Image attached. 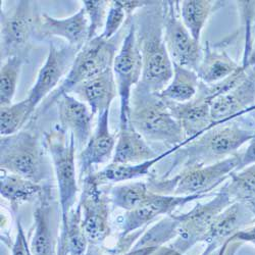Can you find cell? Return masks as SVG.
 <instances>
[{
    "mask_svg": "<svg viewBox=\"0 0 255 255\" xmlns=\"http://www.w3.org/2000/svg\"><path fill=\"white\" fill-rule=\"evenodd\" d=\"M241 162V154H235L219 162L181 172L173 179L152 180L149 188L153 192H164L165 195L173 193L175 196L209 195L225 180L237 172Z\"/></svg>",
    "mask_w": 255,
    "mask_h": 255,
    "instance_id": "52a82bcc",
    "label": "cell"
},
{
    "mask_svg": "<svg viewBox=\"0 0 255 255\" xmlns=\"http://www.w3.org/2000/svg\"><path fill=\"white\" fill-rule=\"evenodd\" d=\"M50 37L62 38L67 41L68 45L82 49L89 38V22L83 6L76 13L63 18L52 17L45 12L40 13L35 38L44 40Z\"/></svg>",
    "mask_w": 255,
    "mask_h": 255,
    "instance_id": "9a60e30c",
    "label": "cell"
},
{
    "mask_svg": "<svg viewBox=\"0 0 255 255\" xmlns=\"http://www.w3.org/2000/svg\"><path fill=\"white\" fill-rule=\"evenodd\" d=\"M229 243H230V242L227 240L221 247H219V248H217L216 250L210 252L208 255H224L225 250H226V248H227V245H228Z\"/></svg>",
    "mask_w": 255,
    "mask_h": 255,
    "instance_id": "f35d334b",
    "label": "cell"
},
{
    "mask_svg": "<svg viewBox=\"0 0 255 255\" xmlns=\"http://www.w3.org/2000/svg\"><path fill=\"white\" fill-rule=\"evenodd\" d=\"M25 59L22 56H11L3 61L0 71V108L12 104Z\"/></svg>",
    "mask_w": 255,
    "mask_h": 255,
    "instance_id": "d6a6232c",
    "label": "cell"
},
{
    "mask_svg": "<svg viewBox=\"0 0 255 255\" xmlns=\"http://www.w3.org/2000/svg\"><path fill=\"white\" fill-rule=\"evenodd\" d=\"M113 72L120 97V127L130 124V102L133 89L141 82L143 60L133 16L115 57Z\"/></svg>",
    "mask_w": 255,
    "mask_h": 255,
    "instance_id": "ba28073f",
    "label": "cell"
},
{
    "mask_svg": "<svg viewBox=\"0 0 255 255\" xmlns=\"http://www.w3.org/2000/svg\"><path fill=\"white\" fill-rule=\"evenodd\" d=\"M200 80L195 71L174 65L173 78L159 95L167 101L187 102L196 96Z\"/></svg>",
    "mask_w": 255,
    "mask_h": 255,
    "instance_id": "83f0119b",
    "label": "cell"
},
{
    "mask_svg": "<svg viewBox=\"0 0 255 255\" xmlns=\"http://www.w3.org/2000/svg\"><path fill=\"white\" fill-rule=\"evenodd\" d=\"M11 255H32L24 228L19 220L16 222V236L11 245Z\"/></svg>",
    "mask_w": 255,
    "mask_h": 255,
    "instance_id": "d590c367",
    "label": "cell"
},
{
    "mask_svg": "<svg viewBox=\"0 0 255 255\" xmlns=\"http://www.w3.org/2000/svg\"><path fill=\"white\" fill-rule=\"evenodd\" d=\"M80 50L68 44L57 46L50 43L46 60L39 70L35 84L27 96L36 112L40 103L57 89L59 83L66 79Z\"/></svg>",
    "mask_w": 255,
    "mask_h": 255,
    "instance_id": "4fadbf2b",
    "label": "cell"
},
{
    "mask_svg": "<svg viewBox=\"0 0 255 255\" xmlns=\"http://www.w3.org/2000/svg\"><path fill=\"white\" fill-rule=\"evenodd\" d=\"M44 144L49 152L57 183L61 223L66 222L77 202L79 185L76 171V140L60 125L44 134Z\"/></svg>",
    "mask_w": 255,
    "mask_h": 255,
    "instance_id": "277c9868",
    "label": "cell"
},
{
    "mask_svg": "<svg viewBox=\"0 0 255 255\" xmlns=\"http://www.w3.org/2000/svg\"><path fill=\"white\" fill-rule=\"evenodd\" d=\"M252 66H255V46L253 48V50L251 51V54L249 55L248 61H246L245 63V68H252Z\"/></svg>",
    "mask_w": 255,
    "mask_h": 255,
    "instance_id": "ab89813d",
    "label": "cell"
},
{
    "mask_svg": "<svg viewBox=\"0 0 255 255\" xmlns=\"http://www.w3.org/2000/svg\"><path fill=\"white\" fill-rule=\"evenodd\" d=\"M151 190L144 182H131L112 187L110 199L113 206L130 211L140 206L150 194Z\"/></svg>",
    "mask_w": 255,
    "mask_h": 255,
    "instance_id": "4dcf8cb0",
    "label": "cell"
},
{
    "mask_svg": "<svg viewBox=\"0 0 255 255\" xmlns=\"http://www.w3.org/2000/svg\"><path fill=\"white\" fill-rule=\"evenodd\" d=\"M86 255H95V254H94V252H93V251H91V250H90V251H88V253H87Z\"/></svg>",
    "mask_w": 255,
    "mask_h": 255,
    "instance_id": "60d3db41",
    "label": "cell"
},
{
    "mask_svg": "<svg viewBox=\"0 0 255 255\" xmlns=\"http://www.w3.org/2000/svg\"><path fill=\"white\" fill-rule=\"evenodd\" d=\"M130 124L149 144L174 148L186 142L180 124L169 112L159 93L148 90L141 83L133 89L130 102Z\"/></svg>",
    "mask_w": 255,
    "mask_h": 255,
    "instance_id": "7a4b0ae2",
    "label": "cell"
},
{
    "mask_svg": "<svg viewBox=\"0 0 255 255\" xmlns=\"http://www.w3.org/2000/svg\"><path fill=\"white\" fill-rule=\"evenodd\" d=\"M220 1H204V0H185L180 1V15L184 26L200 42L202 30L211 12L220 5Z\"/></svg>",
    "mask_w": 255,
    "mask_h": 255,
    "instance_id": "f1b7e54d",
    "label": "cell"
},
{
    "mask_svg": "<svg viewBox=\"0 0 255 255\" xmlns=\"http://www.w3.org/2000/svg\"><path fill=\"white\" fill-rule=\"evenodd\" d=\"M254 222L255 215L246 205L240 202L231 203L215 219L202 238L201 242L205 243L207 248L201 255H208Z\"/></svg>",
    "mask_w": 255,
    "mask_h": 255,
    "instance_id": "2e32d148",
    "label": "cell"
},
{
    "mask_svg": "<svg viewBox=\"0 0 255 255\" xmlns=\"http://www.w3.org/2000/svg\"><path fill=\"white\" fill-rule=\"evenodd\" d=\"M82 183V193L79 204L82 210V226L89 246L101 245L112 234L110 222V197L103 187L88 182Z\"/></svg>",
    "mask_w": 255,
    "mask_h": 255,
    "instance_id": "7c38bea8",
    "label": "cell"
},
{
    "mask_svg": "<svg viewBox=\"0 0 255 255\" xmlns=\"http://www.w3.org/2000/svg\"><path fill=\"white\" fill-rule=\"evenodd\" d=\"M133 20L143 60L140 83L148 90L160 93L174 75V65L163 37L162 1H151L133 15Z\"/></svg>",
    "mask_w": 255,
    "mask_h": 255,
    "instance_id": "6da1fadb",
    "label": "cell"
},
{
    "mask_svg": "<svg viewBox=\"0 0 255 255\" xmlns=\"http://www.w3.org/2000/svg\"><path fill=\"white\" fill-rule=\"evenodd\" d=\"M255 131L237 124L218 125L181 148L185 157L182 172L212 164L237 154L239 148L249 142Z\"/></svg>",
    "mask_w": 255,
    "mask_h": 255,
    "instance_id": "3957f363",
    "label": "cell"
},
{
    "mask_svg": "<svg viewBox=\"0 0 255 255\" xmlns=\"http://www.w3.org/2000/svg\"><path fill=\"white\" fill-rule=\"evenodd\" d=\"M225 186L233 202L243 203L255 215V164L233 173Z\"/></svg>",
    "mask_w": 255,
    "mask_h": 255,
    "instance_id": "f546056e",
    "label": "cell"
},
{
    "mask_svg": "<svg viewBox=\"0 0 255 255\" xmlns=\"http://www.w3.org/2000/svg\"><path fill=\"white\" fill-rule=\"evenodd\" d=\"M163 37L173 65L197 71L203 56V48L187 28L180 15V1H162Z\"/></svg>",
    "mask_w": 255,
    "mask_h": 255,
    "instance_id": "30bf717a",
    "label": "cell"
},
{
    "mask_svg": "<svg viewBox=\"0 0 255 255\" xmlns=\"http://www.w3.org/2000/svg\"><path fill=\"white\" fill-rule=\"evenodd\" d=\"M43 146L44 142L31 130L1 137L0 171L42 184L48 175Z\"/></svg>",
    "mask_w": 255,
    "mask_h": 255,
    "instance_id": "8992f818",
    "label": "cell"
},
{
    "mask_svg": "<svg viewBox=\"0 0 255 255\" xmlns=\"http://www.w3.org/2000/svg\"><path fill=\"white\" fill-rule=\"evenodd\" d=\"M206 196L208 195L175 196L159 194L151 191L140 206L125 212L121 222L120 239H124L137 231L143 230L147 225L162 215L171 216L177 208Z\"/></svg>",
    "mask_w": 255,
    "mask_h": 255,
    "instance_id": "5bb4252c",
    "label": "cell"
},
{
    "mask_svg": "<svg viewBox=\"0 0 255 255\" xmlns=\"http://www.w3.org/2000/svg\"><path fill=\"white\" fill-rule=\"evenodd\" d=\"M117 139L110 129V112L98 116L96 128L79 155L80 182L90 175L92 167L113 160Z\"/></svg>",
    "mask_w": 255,
    "mask_h": 255,
    "instance_id": "e0dca14e",
    "label": "cell"
},
{
    "mask_svg": "<svg viewBox=\"0 0 255 255\" xmlns=\"http://www.w3.org/2000/svg\"><path fill=\"white\" fill-rule=\"evenodd\" d=\"M228 241L229 242L247 241V242H251V243L255 244V226L252 227V228H247L243 231L238 232L233 237H231Z\"/></svg>",
    "mask_w": 255,
    "mask_h": 255,
    "instance_id": "74e56055",
    "label": "cell"
},
{
    "mask_svg": "<svg viewBox=\"0 0 255 255\" xmlns=\"http://www.w3.org/2000/svg\"><path fill=\"white\" fill-rule=\"evenodd\" d=\"M35 114L36 111L28 98L7 106H2L0 113L1 137L10 136L19 132Z\"/></svg>",
    "mask_w": 255,
    "mask_h": 255,
    "instance_id": "1f68e13d",
    "label": "cell"
},
{
    "mask_svg": "<svg viewBox=\"0 0 255 255\" xmlns=\"http://www.w3.org/2000/svg\"><path fill=\"white\" fill-rule=\"evenodd\" d=\"M57 255H69L68 253H57Z\"/></svg>",
    "mask_w": 255,
    "mask_h": 255,
    "instance_id": "b9f144b4",
    "label": "cell"
},
{
    "mask_svg": "<svg viewBox=\"0 0 255 255\" xmlns=\"http://www.w3.org/2000/svg\"><path fill=\"white\" fill-rule=\"evenodd\" d=\"M89 243L82 226V210L78 203L68 216L66 222L61 223L58 236L57 253L69 255H85Z\"/></svg>",
    "mask_w": 255,
    "mask_h": 255,
    "instance_id": "4316f807",
    "label": "cell"
},
{
    "mask_svg": "<svg viewBox=\"0 0 255 255\" xmlns=\"http://www.w3.org/2000/svg\"><path fill=\"white\" fill-rule=\"evenodd\" d=\"M233 203L226 186L206 203H198L187 214L177 216L178 228L176 241L172 249L182 255L196 243L201 242L209 227L221 212Z\"/></svg>",
    "mask_w": 255,
    "mask_h": 255,
    "instance_id": "8fae6325",
    "label": "cell"
},
{
    "mask_svg": "<svg viewBox=\"0 0 255 255\" xmlns=\"http://www.w3.org/2000/svg\"><path fill=\"white\" fill-rule=\"evenodd\" d=\"M255 103V69L248 68L246 79L236 88L210 101V115L215 126L231 121Z\"/></svg>",
    "mask_w": 255,
    "mask_h": 255,
    "instance_id": "ac0fdd59",
    "label": "cell"
},
{
    "mask_svg": "<svg viewBox=\"0 0 255 255\" xmlns=\"http://www.w3.org/2000/svg\"><path fill=\"white\" fill-rule=\"evenodd\" d=\"M252 164H255V134L252 137V139L249 141V145L247 147L246 151L241 154V162H240L239 168L237 169V172Z\"/></svg>",
    "mask_w": 255,
    "mask_h": 255,
    "instance_id": "8d00e7d4",
    "label": "cell"
},
{
    "mask_svg": "<svg viewBox=\"0 0 255 255\" xmlns=\"http://www.w3.org/2000/svg\"><path fill=\"white\" fill-rule=\"evenodd\" d=\"M59 125L73 134L76 146L84 149L92 136L94 114L89 106L70 94H63L56 101Z\"/></svg>",
    "mask_w": 255,
    "mask_h": 255,
    "instance_id": "d6986e66",
    "label": "cell"
},
{
    "mask_svg": "<svg viewBox=\"0 0 255 255\" xmlns=\"http://www.w3.org/2000/svg\"><path fill=\"white\" fill-rule=\"evenodd\" d=\"M83 8L86 11L89 22V40L101 35L106 16H108L111 1L105 0H84L82 1Z\"/></svg>",
    "mask_w": 255,
    "mask_h": 255,
    "instance_id": "836d02e7",
    "label": "cell"
},
{
    "mask_svg": "<svg viewBox=\"0 0 255 255\" xmlns=\"http://www.w3.org/2000/svg\"><path fill=\"white\" fill-rule=\"evenodd\" d=\"M128 19L129 18H128L121 0L111 1L104 29L100 36L105 40H111L115 38L120 33L121 28H123L124 25L127 24Z\"/></svg>",
    "mask_w": 255,
    "mask_h": 255,
    "instance_id": "e575fe53",
    "label": "cell"
},
{
    "mask_svg": "<svg viewBox=\"0 0 255 255\" xmlns=\"http://www.w3.org/2000/svg\"><path fill=\"white\" fill-rule=\"evenodd\" d=\"M167 108L182 127L187 139H196L214 127L210 115V101L200 95L190 101L178 103L165 100Z\"/></svg>",
    "mask_w": 255,
    "mask_h": 255,
    "instance_id": "44dd1931",
    "label": "cell"
},
{
    "mask_svg": "<svg viewBox=\"0 0 255 255\" xmlns=\"http://www.w3.org/2000/svg\"><path fill=\"white\" fill-rule=\"evenodd\" d=\"M51 214V189L45 186L36 200L33 214L34 228L30 244L32 255H57L58 238L54 236Z\"/></svg>",
    "mask_w": 255,
    "mask_h": 255,
    "instance_id": "ffe728a7",
    "label": "cell"
},
{
    "mask_svg": "<svg viewBox=\"0 0 255 255\" xmlns=\"http://www.w3.org/2000/svg\"><path fill=\"white\" fill-rule=\"evenodd\" d=\"M73 92L86 101L94 116L110 112L113 101L119 94L113 68L80 84Z\"/></svg>",
    "mask_w": 255,
    "mask_h": 255,
    "instance_id": "7402d4cb",
    "label": "cell"
},
{
    "mask_svg": "<svg viewBox=\"0 0 255 255\" xmlns=\"http://www.w3.org/2000/svg\"><path fill=\"white\" fill-rule=\"evenodd\" d=\"M239 68L225 50L212 48L207 43L196 73L201 83L212 85L230 77Z\"/></svg>",
    "mask_w": 255,
    "mask_h": 255,
    "instance_id": "d4e9b609",
    "label": "cell"
},
{
    "mask_svg": "<svg viewBox=\"0 0 255 255\" xmlns=\"http://www.w3.org/2000/svg\"><path fill=\"white\" fill-rule=\"evenodd\" d=\"M3 1L1 6V59L11 56L26 58L31 39L35 38L40 15L33 1Z\"/></svg>",
    "mask_w": 255,
    "mask_h": 255,
    "instance_id": "9c48e42d",
    "label": "cell"
},
{
    "mask_svg": "<svg viewBox=\"0 0 255 255\" xmlns=\"http://www.w3.org/2000/svg\"><path fill=\"white\" fill-rule=\"evenodd\" d=\"M0 194L10 204L13 212L16 211L20 204L37 199L45 187L42 184L4 171H0Z\"/></svg>",
    "mask_w": 255,
    "mask_h": 255,
    "instance_id": "484cf974",
    "label": "cell"
},
{
    "mask_svg": "<svg viewBox=\"0 0 255 255\" xmlns=\"http://www.w3.org/2000/svg\"><path fill=\"white\" fill-rule=\"evenodd\" d=\"M116 37L111 40H105L98 36L89 40L77 54L66 79L44 100L43 105L36 112V115L45 114L56 103L60 96L69 94L80 84L113 68L115 57L121 47L119 44L120 38L117 39Z\"/></svg>",
    "mask_w": 255,
    "mask_h": 255,
    "instance_id": "5b68a950",
    "label": "cell"
},
{
    "mask_svg": "<svg viewBox=\"0 0 255 255\" xmlns=\"http://www.w3.org/2000/svg\"><path fill=\"white\" fill-rule=\"evenodd\" d=\"M158 155L131 124L120 127L112 163L137 164L153 159Z\"/></svg>",
    "mask_w": 255,
    "mask_h": 255,
    "instance_id": "cb8c5ba5",
    "label": "cell"
},
{
    "mask_svg": "<svg viewBox=\"0 0 255 255\" xmlns=\"http://www.w3.org/2000/svg\"><path fill=\"white\" fill-rule=\"evenodd\" d=\"M176 146L174 148H169L166 151L160 153L157 157L147 160L141 163L137 164H116L111 163L106 165L101 171L96 173H91L86 178H84L81 182H88L90 184H93L97 187H104L108 185L121 183V182H127L135 179H139L142 177H145L150 174V169L153 165H155L157 162H159L161 159L166 157L168 154H171L175 151H177L180 148H182L185 144Z\"/></svg>",
    "mask_w": 255,
    "mask_h": 255,
    "instance_id": "603a6c76",
    "label": "cell"
}]
</instances>
